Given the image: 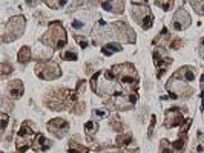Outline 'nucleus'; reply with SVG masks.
I'll use <instances>...</instances> for the list:
<instances>
[{
    "mask_svg": "<svg viewBox=\"0 0 204 153\" xmlns=\"http://www.w3.org/2000/svg\"><path fill=\"white\" fill-rule=\"evenodd\" d=\"M42 41H43V44H51L57 49L63 47L66 44V32H64L61 23L60 22H51L48 32L42 37Z\"/></svg>",
    "mask_w": 204,
    "mask_h": 153,
    "instance_id": "obj_1",
    "label": "nucleus"
},
{
    "mask_svg": "<svg viewBox=\"0 0 204 153\" xmlns=\"http://www.w3.org/2000/svg\"><path fill=\"white\" fill-rule=\"evenodd\" d=\"M25 29V19L22 15L12 17V19L5 25V31L2 34V41L3 43H9L15 38H19Z\"/></svg>",
    "mask_w": 204,
    "mask_h": 153,
    "instance_id": "obj_2",
    "label": "nucleus"
},
{
    "mask_svg": "<svg viewBox=\"0 0 204 153\" xmlns=\"http://www.w3.org/2000/svg\"><path fill=\"white\" fill-rule=\"evenodd\" d=\"M34 130L29 129V123H23V126L20 127L19 130V135H17V150H19L20 153L26 151L31 145H32V139H34Z\"/></svg>",
    "mask_w": 204,
    "mask_h": 153,
    "instance_id": "obj_3",
    "label": "nucleus"
},
{
    "mask_svg": "<svg viewBox=\"0 0 204 153\" xmlns=\"http://www.w3.org/2000/svg\"><path fill=\"white\" fill-rule=\"evenodd\" d=\"M36 74L42 80H55V78H58L61 75V71H60L58 64L49 61V63H40V64H37Z\"/></svg>",
    "mask_w": 204,
    "mask_h": 153,
    "instance_id": "obj_4",
    "label": "nucleus"
},
{
    "mask_svg": "<svg viewBox=\"0 0 204 153\" xmlns=\"http://www.w3.org/2000/svg\"><path fill=\"white\" fill-rule=\"evenodd\" d=\"M48 129L57 138H63L67 133V130H69V124H67V121L61 120V118H54V120H51L48 123Z\"/></svg>",
    "mask_w": 204,
    "mask_h": 153,
    "instance_id": "obj_5",
    "label": "nucleus"
},
{
    "mask_svg": "<svg viewBox=\"0 0 204 153\" xmlns=\"http://www.w3.org/2000/svg\"><path fill=\"white\" fill-rule=\"evenodd\" d=\"M184 121V118L181 115V112L174 107V109H169L166 112V120H164V126L166 127H177V126H181V123Z\"/></svg>",
    "mask_w": 204,
    "mask_h": 153,
    "instance_id": "obj_6",
    "label": "nucleus"
},
{
    "mask_svg": "<svg viewBox=\"0 0 204 153\" xmlns=\"http://www.w3.org/2000/svg\"><path fill=\"white\" fill-rule=\"evenodd\" d=\"M6 90H8V93H9L11 98H20L23 95V83L20 80H12L8 84Z\"/></svg>",
    "mask_w": 204,
    "mask_h": 153,
    "instance_id": "obj_7",
    "label": "nucleus"
},
{
    "mask_svg": "<svg viewBox=\"0 0 204 153\" xmlns=\"http://www.w3.org/2000/svg\"><path fill=\"white\" fill-rule=\"evenodd\" d=\"M174 22L178 23V25H181L183 29H184V28H187L190 25V17H189V14L186 12L184 9H178L177 14H175V17H174Z\"/></svg>",
    "mask_w": 204,
    "mask_h": 153,
    "instance_id": "obj_8",
    "label": "nucleus"
},
{
    "mask_svg": "<svg viewBox=\"0 0 204 153\" xmlns=\"http://www.w3.org/2000/svg\"><path fill=\"white\" fill-rule=\"evenodd\" d=\"M51 147V141L45 138V135H37V139L32 142V148L36 151H45Z\"/></svg>",
    "mask_w": 204,
    "mask_h": 153,
    "instance_id": "obj_9",
    "label": "nucleus"
},
{
    "mask_svg": "<svg viewBox=\"0 0 204 153\" xmlns=\"http://www.w3.org/2000/svg\"><path fill=\"white\" fill-rule=\"evenodd\" d=\"M101 6L111 12H123V2H103Z\"/></svg>",
    "mask_w": 204,
    "mask_h": 153,
    "instance_id": "obj_10",
    "label": "nucleus"
},
{
    "mask_svg": "<svg viewBox=\"0 0 204 153\" xmlns=\"http://www.w3.org/2000/svg\"><path fill=\"white\" fill-rule=\"evenodd\" d=\"M31 57H32V54H31V49L28 47V46H23L20 50H19V57H17V60H19V63H28L29 60H31Z\"/></svg>",
    "mask_w": 204,
    "mask_h": 153,
    "instance_id": "obj_11",
    "label": "nucleus"
},
{
    "mask_svg": "<svg viewBox=\"0 0 204 153\" xmlns=\"http://www.w3.org/2000/svg\"><path fill=\"white\" fill-rule=\"evenodd\" d=\"M69 153H88V148L83 147L81 144L71 142V144H69Z\"/></svg>",
    "mask_w": 204,
    "mask_h": 153,
    "instance_id": "obj_12",
    "label": "nucleus"
},
{
    "mask_svg": "<svg viewBox=\"0 0 204 153\" xmlns=\"http://www.w3.org/2000/svg\"><path fill=\"white\" fill-rule=\"evenodd\" d=\"M167 38H169V34H167V29H163L161 31V34L154 40V43H157V44H166L167 43Z\"/></svg>",
    "mask_w": 204,
    "mask_h": 153,
    "instance_id": "obj_13",
    "label": "nucleus"
},
{
    "mask_svg": "<svg viewBox=\"0 0 204 153\" xmlns=\"http://www.w3.org/2000/svg\"><path fill=\"white\" fill-rule=\"evenodd\" d=\"M183 72H184V75H183V80L184 81H193L195 80V74H193V71L189 69V67H184Z\"/></svg>",
    "mask_w": 204,
    "mask_h": 153,
    "instance_id": "obj_14",
    "label": "nucleus"
},
{
    "mask_svg": "<svg viewBox=\"0 0 204 153\" xmlns=\"http://www.w3.org/2000/svg\"><path fill=\"white\" fill-rule=\"evenodd\" d=\"M130 141H132L130 135H120V136L117 138V144H118V145H126V144H129Z\"/></svg>",
    "mask_w": 204,
    "mask_h": 153,
    "instance_id": "obj_15",
    "label": "nucleus"
},
{
    "mask_svg": "<svg viewBox=\"0 0 204 153\" xmlns=\"http://www.w3.org/2000/svg\"><path fill=\"white\" fill-rule=\"evenodd\" d=\"M84 129H86V133H95L97 132V129H98V124L97 123H94V121H89V123H86L84 124Z\"/></svg>",
    "mask_w": 204,
    "mask_h": 153,
    "instance_id": "obj_16",
    "label": "nucleus"
},
{
    "mask_svg": "<svg viewBox=\"0 0 204 153\" xmlns=\"http://www.w3.org/2000/svg\"><path fill=\"white\" fill-rule=\"evenodd\" d=\"M63 60H71V61H75L78 57H77V52L75 50H66V52L61 55Z\"/></svg>",
    "mask_w": 204,
    "mask_h": 153,
    "instance_id": "obj_17",
    "label": "nucleus"
},
{
    "mask_svg": "<svg viewBox=\"0 0 204 153\" xmlns=\"http://www.w3.org/2000/svg\"><path fill=\"white\" fill-rule=\"evenodd\" d=\"M192 6H193V11L198 12L199 15L204 14V2H192Z\"/></svg>",
    "mask_w": 204,
    "mask_h": 153,
    "instance_id": "obj_18",
    "label": "nucleus"
},
{
    "mask_svg": "<svg viewBox=\"0 0 204 153\" xmlns=\"http://www.w3.org/2000/svg\"><path fill=\"white\" fill-rule=\"evenodd\" d=\"M12 72V67L11 64H6V63H2V78H5L8 74Z\"/></svg>",
    "mask_w": 204,
    "mask_h": 153,
    "instance_id": "obj_19",
    "label": "nucleus"
},
{
    "mask_svg": "<svg viewBox=\"0 0 204 153\" xmlns=\"http://www.w3.org/2000/svg\"><path fill=\"white\" fill-rule=\"evenodd\" d=\"M106 49H109L111 52H112V50H114V52H118V50H121V46L117 44V43H108L106 44Z\"/></svg>",
    "mask_w": 204,
    "mask_h": 153,
    "instance_id": "obj_20",
    "label": "nucleus"
},
{
    "mask_svg": "<svg viewBox=\"0 0 204 153\" xmlns=\"http://www.w3.org/2000/svg\"><path fill=\"white\" fill-rule=\"evenodd\" d=\"M172 147H174V150H181V148L184 147V139H183V138L177 139V141L172 144Z\"/></svg>",
    "mask_w": 204,
    "mask_h": 153,
    "instance_id": "obj_21",
    "label": "nucleus"
},
{
    "mask_svg": "<svg viewBox=\"0 0 204 153\" xmlns=\"http://www.w3.org/2000/svg\"><path fill=\"white\" fill-rule=\"evenodd\" d=\"M157 123V118L155 116H152V120H150V126H149V138L154 136V126Z\"/></svg>",
    "mask_w": 204,
    "mask_h": 153,
    "instance_id": "obj_22",
    "label": "nucleus"
},
{
    "mask_svg": "<svg viewBox=\"0 0 204 153\" xmlns=\"http://www.w3.org/2000/svg\"><path fill=\"white\" fill-rule=\"evenodd\" d=\"M155 5H160L164 11H167V9H171V6H172V2H155Z\"/></svg>",
    "mask_w": 204,
    "mask_h": 153,
    "instance_id": "obj_23",
    "label": "nucleus"
},
{
    "mask_svg": "<svg viewBox=\"0 0 204 153\" xmlns=\"http://www.w3.org/2000/svg\"><path fill=\"white\" fill-rule=\"evenodd\" d=\"M75 40L78 41V44H80L83 49L88 46V41H86V38H84V37H78V35H75Z\"/></svg>",
    "mask_w": 204,
    "mask_h": 153,
    "instance_id": "obj_24",
    "label": "nucleus"
},
{
    "mask_svg": "<svg viewBox=\"0 0 204 153\" xmlns=\"http://www.w3.org/2000/svg\"><path fill=\"white\" fill-rule=\"evenodd\" d=\"M6 130V113H2V133Z\"/></svg>",
    "mask_w": 204,
    "mask_h": 153,
    "instance_id": "obj_25",
    "label": "nucleus"
},
{
    "mask_svg": "<svg viewBox=\"0 0 204 153\" xmlns=\"http://www.w3.org/2000/svg\"><path fill=\"white\" fill-rule=\"evenodd\" d=\"M94 113H95V115H98L100 118H105V116H108V110L105 112V110H98V109H95V110H94Z\"/></svg>",
    "mask_w": 204,
    "mask_h": 153,
    "instance_id": "obj_26",
    "label": "nucleus"
},
{
    "mask_svg": "<svg viewBox=\"0 0 204 153\" xmlns=\"http://www.w3.org/2000/svg\"><path fill=\"white\" fill-rule=\"evenodd\" d=\"M111 126L114 127V130H120V127H121V124H120V121H117V120H114Z\"/></svg>",
    "mask_w": 204,
    "mask_h": 153,
    "instance_id": "obj_27",
    "label": "nucleus"
},
{
    "mask_svg": "<svg viewBox=\"0 0 204 153\" xmlns=\"http://www.w3.org/2000/svg\"><path fill=\"white\" fill-rule=\"evenodd\" d=\"M161 153H172V150L166 147V142H163V147H161Z\"/></svg>",
    "mask_w": 204,
    "mask_h": 153,
    "instance_id": "obj_28",
    "label": "nucleus"
},
{
    "mask_svg": "<svg viewBox=\"0 0 204 153\" xmlns=\"http://www.w3.org/2000/svg\"><path fill=\"white\" fill-rule=\"evenodd\" d=\"M72 26L78 29V28H83V23H81V22H77V20H74V22H72Z\"/></svg>",
    "mask_w": 204,
    "mask_h": 153,
    "instance_id": "obj_29",
    "label": "nucleus"
},
{
    "mask_svg": "<svg viewBox=\"0 0 204 153\" xmlns=\"http://www.w3.org/2000/svg\"><path fill=\"white\" fill-rule=\"evenodd\" d=\"M103 54H106V57H111L112 55V52H111L109 49H106V47H103Z\"/></svg>",
    "mask_w": 204,
    "mask_h": 153,
    "instance_id": "obj_30",
    "label": "nucleus"
},
{
    "mask_svg": "<svg viewBox=\"0 0 204 153\" xmlns=\"http://www.w3.org/2000/svg\"><path fill=\"white\" fill-rule=\"evenodd\" d=\"M196 151H198V153H202V151H204V145H201V144H199V145H198V148H196Z\"/></svg>",
    "mask_w": 204,
    "mask_h": 153,
    "instance_id": "obj_31",
    "label": "nucleus"
},
{
    "mask_svg": "<svg viewBox=\"0 0 204 153\" xmlns=\"http://www.w3.org/2000/svg\"><path fill=\"white\" fill-rule=\"evenodd\" d=\"M201 46H202V47H204V38H202V40H201Z\"/></svg>",
    "mask_w": 204,
    "mask_h": 153,
    "instance_id": "obj_32",
    "label": "nucleus"
}]
</instances>
